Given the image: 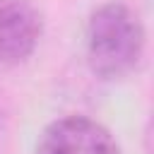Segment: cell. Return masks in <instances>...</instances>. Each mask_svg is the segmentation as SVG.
<instances>
[{"mask_svg":"<svg viewBox=\"0 0 154 154\" xmlns=\"http://www.w3.org/2000/svg\"><path fill=\"white\" fill-rule=\"evenodd\" d=\"M144 51V29L140 17L123 2L96 7L87 22V63L99 79H120L130 75Z\"/></svg>","mask_w":154,"mask_h":154,"instance_id":"obj_1","label":"cell"},{"mask_svg":"<svg viewBox=\"0 0 154 154\" xmlns=\"http://www.w3.org/2000/svg\"><path fill=\"white\" fill-rule=\"evenodd\" d=\"M43 22L29 0H0V65L24 63L38 46Z\"/></svg>","mask_w":154,"mask_h":154,"instance_id":"obj_3","label":"cell"},{"mask_svg":"<svg viewBox=\"0 0 154 154\" xmlns=\"http://www.w3.org/2000/svg\"><path fill=\"white\" fill-rule=\"evenodd\" d=\"M36 154H120V149L101 123L87 116H65L43 128Z\"/></svg>","mask_w":154,"mask_h":154,"instance_id":"obj_2","label":"cell"}]
</instances>
